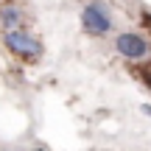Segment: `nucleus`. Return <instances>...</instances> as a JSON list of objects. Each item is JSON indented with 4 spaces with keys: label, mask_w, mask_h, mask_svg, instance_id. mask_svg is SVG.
<instances>
[{
    "label": "nucleus",
    "mask_w": 151,
    "mask_h": 151,
    "mask_svg": "<svg viewBox=\"0 0 151 151\" xmlns=\"http://www.w3.org/2000/svg\"><path fill=\"white\" fill-rule=\"evenodd\" d=\"M6 48L11 53L22 56V59H28V62L42 56V42L37 37H31V34H25V31H17V28H9L6 31Z\"/></svg>",
    "instance_id": "f257e3e1"
},
{
    "label": "nucleus",
    "mask_w": 151,
    "mask_h": 151,
    "mask_svg": "<svg viewBox=\"0 0 151 151\" xmlns=\"http://www.w3.org/2000/svg\"><path fill=\"white\" fill-rule=\"evenodd\" d=\"M81 25H84L87 34L92 37H101V34L112 31V20H109V11L104 9L101 3H87L84 11H81Z\"/></svg>",
    "instance_id": "f03ea898"
},
{
    "label": "nucleus",
    "mask_w": 151,
    "mask_h": 151,
    "mask_svg": "<svg viewBox=\"0 0 151 151\" xmlns=\"http://www.w3.org/2000/svg\"><path fill=\"white\" fill-rule=\"evenodd\" d=\"M115 48H118V53L126 56V59H146L151 53V42L143 39L140 34H120Z\"/></svg>",
    "instance_id": "7ed1b4c3"
},
{
    "label": "nucleus",
    "mask_w": 151,
    "mask_h": 151,
    "mask_svg": "<svg viewBox=\"0 0 151 151\" xmlns=\"http://www.w3.org/2000/svg\"><path fill=\"white\" fill-rule=\"evenodd\" d=\"M0 25L9 31V28H17L20 25V9H14V6H6L3 11H0Z\"/></svg>",
    "instance_id": "20e7f679"
},
{
    "label": "nucleus",
    "mask_w": 151,
    "mask_h": 151,
    "mask_svg": "<svg viewBox=\"0 0 151 151\" xmlns=\"http://www.w3.org/2000/svg\"><path fill=\"white\" fill-rule=\"evenodd\" d=\"M140 76H143V81H146V84H148V90H151V65L140 67Z\"/></svg>",
    "instance_id": "39448f33"
},
{
    "label": "nucleus",
    "mask_w": 151,
    "mask_h": 151,
    "mask_svg": "<svg viewBox=\"0 0 151 151\" xmlns=\"http://www.w3.org/2000/svg\"><path fill=\"white\" fill-rule=\"evenodd\" d=\"M146 25H148V28H151V14H146Z\"/></svg>",
    "instance_id": "423d86ee"
},
{
    "label": "nucleus",
    "mask_w": 151,
    "mask_h": 151,
    "mask_svg": "<svg viewBox=\"0 0 151 151\" xmlns=\"http://www.w3.org/2000/svg\"><path fill=\"white\" fill-rule=\"evenodd\" d=\"M143 112H146V115H151V106H143Z\"/></svg>",
    "instance_id": "0eeeda50"
}]
</instances>
